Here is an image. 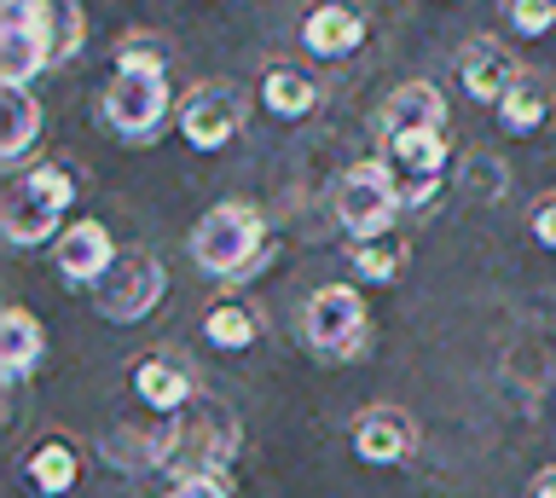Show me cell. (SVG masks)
I'll return each mask as SVG.
<instances>
[{
  "label": "cell",
  "mask_w": 556,
  "mask_h": 498,
  "mask_svg": "<svg viewBox=\"0 0 556 498\" xmlns=\"http://www.w3.org/2000/svg\"><path fill=\"white\" fill-rule=\"evenodd\" d=\"M70 203H76V180H70V168L41 163V168L17 175L7 192H0V232H7L12 250H35V244H47V238L64 227Z\"/></svg>",
  "instance_id": "6da1fadb"
},
{
  "label": "cell",
  "mask_w": 556,
  "mask_h": 498,
  "mask_svg": "<svg viewBox=\"0 0 556 498\" xmlns=\"http://www.w3.org/2000/svg\"><path fill=\"white\" fill-rule=\"evenodd\" d=\"M261 255H267V220H261L250 203H220L198 220L191 232V261H198L208 279H243Z\"/></svg>",
  "instance_id": "7a4b0ae2"
},
{
  "label": "cell",
  "mask_w": 556,
  "mask_h": 498,
  "mask_svg": "<svg viewBox=\"0 0 556 498\" xmlns=\"http://www.w3.org/2000/svg\"><path fill=\"white\" fill-rule=\"evenodd\" d=\"M59 64V7L52 0H7L0 7V88H29Z\"/></svg>",
  "instance_id": "3957f363"
},
{
  "label": "cell",
  "mask_w": 556,
  "mask_h": 498,
  "mask_svg": "<svg viewBox=\"0 0 556 498\" xmlns=\"http://www.w3.org/2000/svg\"><path fill=\"white\" fill-rule=\"evenodd\" d=\"M400 209H406V203H400L394 163L371 157V163H354L337 180V220H342V232L354 238V244H377V238H389Z\"/></svg>",
  "instance_id": "277c9868"
},
{
  "label": "cell",
  "mask_w": 556,
  "mask_h": 498,
  "mask_svg": "<svg viewBox=\"0 0 556 498\" xmlns=\"http://www.w3.org/2000/svg\"><path fill=\"white\" fill-rule=\"evenodd\" d=\"M238 452V418L220 400H191L186 418H168V470L220 475Z\"/></svg>",
  "instance_id": "5b68a950"
},
{
  "label": "cell",
  "mask_w": 556,
  "mask_h": 498,
  "mask_svg": "<svg viewBox=\"0 0 556 498\" xmlns=\"http://www.w3.org/2000/svg\"><path fill=\"white\" fill-rule=\"evenodd\" d=\"M174 123H180V140L191 151H220L243 133V123H250V93H243L238 81H203V88H191L180 99Z\"/></svg>",
  "instance_id": "8992f818"
},
{
  "label": "cell",
  "mask_w": 556,
  "mask_h": 498,
  "mask_svg": "<svg viewBox=\"0 0 556 498\" xmlns=\"http://www.w3.org/2000/svg\"><path fill=\"white\" fill-rule=\"evenodd\" d=\"M163 284H168L163 261H156L151 250H122L116 267L93 284V307L111 324H139L156 302H163Z\"/></svg>",
  "instance_id": "52a82bcc"
},
{
  "label": "cell",
  "mask_w": 556,
  "mask_h": 498,
  "mask_svg": "<svg viewBox=\"0 0 556 498\" xmlns=\"http://www.w3.org/2000/svg\"><path fill=\"white\" fill-rule=\"evenodd\" d=\"M302 336H307V348L325 354V359L359 354V342H365V302H359V290L354 284L313 290L307 307H302Z\"/></svg>",
  "instance_id": "ba28073f"
},
{
  "label": "cell",
  "mask_w": 556,
  "mask_h": 498,
  "mask_svg": "<svg viewBox=\"0 0 556 498\" xmlns=\"http://www.w3.org/2000/svg\"><path fill=\"white\" fill-rule=\"evenodd\" d=\"M104 123L122 140L146 145L168 123V76H111V88H104Z\"/></svg>",
  "instance_id": "9c48e42d"
},
{
  "label": "cell",
  "mask_w": 556,
  "mask_h": 498,
  "mask_svg": "<svg viewBox=\"0 0 556 498\" xmlns=\"http://www.w3.org/2000/svg\"><path fill=\"white\" fill-rule=\"evenodd\" d=\"M116 238L104 220H76V227H64V238L52 244V267H59V279L70 290H93L104 272L116 267Z\"/></svg>",
  "instance_id": "30bf717a"
},
{
  "label": "cell",
  "mask_w": 556,
  "mask_h": 498,
  "mask_svg": "<svg viewBox=\"0 0 556 498\" xmlns=\"http://www.w3.org/2000/svg\"><path fill=\"white\" fill-rule=\"evenodd\" d=\"M458 81L476 105H504V93L521 81V71L493 36H476V41H464V53H458Z\"/></svg>",
  "instance_id": "8fae6325"
},
{
  "label": "cell",
  "mask_w": 556,
  "mask_h": 498,
  "mask_svg": "<svg viewBox=\"0 0 556 498\" xmlns=\"http://www.w3.org/2000/svg\"><path fill=\"white\" fill-rule=\"evenodd\" d=\"M134 394L156 411V418H174V411H186L198 400V376H191V366L174 354H146V359H134Z\"/></svg>",
  "instance_id": "7c38bea8"
},
{
  "label": "cell",
  "mask_w": 556,
  "mask_h": 498,
  "mask_svg": "<svg viewBox=\"0 0 556 498\" xmlns=\"http://www.w3.org/2000/svg\"><path fill=\"white\" fill-rule=\"evenodd\" d=\"M441 123H446L441 88H434V81H406V88L389 93V105L377 116V133L394 145V140H406V133H441Z\"/></svg>",
  "instance_id": "4fadbf2b"
},
{
  "label": "cell",
  "mask_w": 556,
  "mask_h": 498,
  "mask_svg": "<svg viewBox=\"0 0 556 498\" xmlns=\"http://www.w3.org/2000/svg\"><path fill=\"white\" fill-rule=\"evenodd\" d=\"M412 446H417V423H412L400 406L359 411V423H354V452H359L365 463H400Z\"/></svg>",
  "instance_id": "5bb4252c"
},
{
  "label": "cell",
  "mask_w": 556,
  "mask_h": 498,
  "mask_svg": "<svg viewBox=\"0 0 556 498\" xmlns=\"http://www.w3.org/2000/svg\"><path fill=\"white\" fill-rule=\"evenodd\" d=\"M47 354V331L35 324L29 307H7L0 314V376H7V388H17L24 376L41 366Z\"/></svg>",
  "instance_id": "9a60e30c"
},
{
  "label": "cell",
  "mask_w": 556,
  "mask_h": 498,
  "mask_svg": "<svg viewBox=\"0 0 556 498\" xmlns=\"http://www.w3.org/2000/svg\"><path fill=\"white\" fill-rule=\"evenodd\" d=\"M365 41V12L359 7H313L302 18V47L313 59H348Z\"/></svg>",
  "instance_id": "2e32d148"
},
{
  "label": "cell",
  "mask_w": 556,
  "mask_h": 498,
  "mask_svg": "<svg viewBox=\"0 0 556 498\" xmlns=\"http://www.w3.org/2000/svg\"><path fill=\"white\" fill-rule=\"evenodd\" d=\"M24 475H29V487H35V493H47V498L70 493V487H76V475H81V452H76V440H70V435H47V440H35V446H29Z\"/></svg>",
  "instance_id": "e0dca14e"
},
{
  "label": "cell",
  "mask_w": 556,
  "mask_h": 498,
  "mask_svg": "<svg viewBox=\"0 0 556 498\" xmlns=\"http://www.w3.org/2000/svg\"><path fill=\"white\" fill-rule=\"evenodd\" d=\"M0 111H7V128H0V163H24L29 145L41 140V105H35L29 88H0Z\"/></svg>",
  "instance_id": "ac0fdd59"
},
{
  "label": "cell",
  "mask_w": 556,
  "mask_h": 498,
  "mask_svg": "<svg viewBox=\"0 0 556 498\" xmlns=\"http://www.w3.org/2000/svg\"><path fill=\"white\" fill-rule=\"evenodd\" d=\"M261 105L273 116H307L319 105V81L307 71H295V64H273V71L261 76Z\"/></svg>",
  "instance_id": "d6986e66"
},
{
  "label": "cell",
  "mask_w": 556,
  "mask_h": 498,
  "mask_svg": "<svg viewBox=\"0 0 556 498\" xmlns=\"http://www.w3.org/2000/svg\"><path fill=\"white\" fill-rule=\"evenodd\" d=\"M203 336H208V348L238 354L261 336V319H255V307H243V302H215L203 314Z\"/></svg>",
  "instance_id": "ffe728a7"
},
{
  "label": "cell",
  "mask_w": 556,
  "mask_h": 498,
  "mask_svg": "<svg viewBox=\"0 0 556 498\" xmlns=\"http://www.w3.org/2000/svg\"><path fill=\"white\" fill-rule=\"evenodd\" d=\"M446 157H452V145L441 140V133H406V140L389 145V163H394L406 180H441Z\"/></svg>",
  "instance_id": "44dd1931"
},
{
  "label": "cell",
  "mask_w": 556,
  "mask_h": 498,
  "mask_svg": "<svg viewBox=\"0 0 556 498\" xmlns=\"http://www.w3.org/2000/svg\"><path fill=\"white\" fill-rule=\"evenodd\" d=\"M545 116H551V93L539 88L533 76H521L510 93H504V105H498V128L504 133H539L545 128Z\"/></svg>",
  "instance_id": "7402d4cb"
},
{
  "label": "cell",
  "mask_w": 556,
  "mask_h": 498,
  "mask_svg": "<svg viewBox=\"0 0 556 498\" xmlns=\"http://www.w3.org/2000/svg\"><path fill=\"white\" fill-rule=\"evenodd\" d=\"M400 267H406V244L389 232V238H377V244H354V272L359 279H371V284H394L400 279Z\"/></svg>",
  "instance_id": "603a6c76"
},
{
  "label": "cell",
  "mask_w": 556,
  "mask_h": 498,
  "mask_svg": "<svg viewBox=\"0 0 556 498\" xmlns=\"http://www.w3.org/2000/svg\"><path fill=\"white\" fill-rule=\"evenodd\" d=\"M116 76H168V47H163V36H122V47H116Z\"/></svg>",
  "instance_id": "cb8c5ba5"
},
{
  "label": "cell",
  "mask_w": 556,
  "mask_h": 498,
  "mask_svg": "<svg viewBox=\"0 0 556 498\" xmlns=\"http://www.w3.org/2000/svg\"><path fill=\"white\" fill-rule=\"evenodd\" d=\"M510 24L521 29V36H545V29H556V0H516Z\"/></svg>",
  "instance_id": "d4e9b609"
},
{
  "label": "cell",
  "mask_w": 556,
  "mask_h": 498,
  "mask_svg": "<svg viewBox=\"0 0 556 498\" xmlns=\"http://www.w3.org/2000/svg\"><path fill=\"white\" fill-rule=\"evenodd\" d=\"M168 498H232V481L226 475H180L168 487Z\"/></svg>",
  "instance_id": "484cf974"
},
{
  "label": "cell",
  "mask_w": 556,
  "mask_h": 498,
  "mask_svg": "<svg viewBox=\"0 0 556 498\" xmlns=\"http://www.w3.org/2000/svg\"><path fill=\"white\" fill-rule=\"evenodd\" d=\"M52 7H59V64H64L81 47V7H70V0H52Z\"/></svg>",
  "instance_id": "4316f807"
},
{
  "label": "cell",
  "mask_w": 556,
  "mask_h": 498,
  "mask_svg": "<svg viewBox=\"0 0 556 498\" xmlns=\"http://www.w3.org/2000/svg\"><path fill=\"white\" fill-rule=\"evenodd\" d=\"M528 232H533V244H539V250H556V192H551V197L533 209Z\"/></svg>",
  "instance_id": "83f0119b"
},
{
  "label": "cell",
  "mask_w": 556,
  "mask_h": 498,
  "mask_svg": "<svg viewBox=\"0 0 556 498\" xmlns=\"http://www.w3.org/2000/svg\"><path fill=\"white\" fill-rule=\"evenodd\" d=\"M434 192H441V180H400V203L406 209H429Z\"/></svg>",
  "instance_id": "f1b7e54d"
},
{
  "label": "cell",
  "mask_w": 556,
  "mask_h": 498,
  "mask_svg": "<svg viewBox=\"0 0 556 498\" xmlns=\"http://www.w3.org/2000/svg\"><path fill=\"white\" fill-rule=\"evenodd\" d=\"M533 498H556V470H545V475L533 481Z\"/></svg>",
  "instance_id": "f546056e"
}]
</instances>
